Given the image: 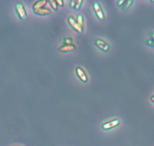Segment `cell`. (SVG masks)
Returning a JSON list of instances; mask_svg holds the SVG:
<instances>
[{
  "mask_svg": "<svg viewBox=\"0 0 154 146\" xmlns=\"http://www.w3.org/2000/svg\"><path fill=\"white\" fill-rule=\"evenodd\" d=\"M15 9L18 14V16L22 20H25L27 19V14L22 2H17L15 4Z\"/></svg>",
  "mask_w": 154,
  "mask_h": 146,
  "instance_id": "6da1fadb",
  "label": "cell"
},
{
  "mask_svg": "<svg viewBox=\"0 0 154 146\" xmlns=\"http://www.w3.org/2000/svg\"><path fill=\"white\" fill-rule=\"evenodd\" d=\"M67 21L69 24L70 25V26L77 32L79 34H82L83 32V28L81 27L78 23H77L76 20L75 19V18L72 16H69L67 18Z\"/></svg>",
  "mask_w": 154,
  "mask_h": 146,
  "instance_id": "7a4b0ae2",
  "label": "cell"
},
{
  "mask_svg": "<svg viewBox=\"0 0 154 146\" xmlns=\"http://www.w3.org/2000/svg\"><path fill=\"white\" fill-rule=\"evenodd\" d=\"M94 44L98 48L103 52H108L111 47L110 45L108 43L100 38L96 39L94 41Z\"/></svg>",
  "mask_w": 154,
  "mask_h": 146,
  "instance_id": "3957f363",
  "label": "cell"
},
{
  "mask_svg": "<svg viewBox=\"0 0 154 146\" xmlns=\"http://www.w3.org/2000/svg\"><path fill=\"white\" fill-rule=\"evenodd\" d=\"M93 7L94 11L97 18L100 20H103L105 19L104 13H103L102 9L100 4H99V2H97V1L94 2L93 3Z\"/></svg>",
  "mask_w": 154,
  "mask_h": 146,
  "instance_id": "277c9868",
  "label": "cell"
},
{
  "mask_svg": "<svg viewBox=\"0 0 154 146\" xmlns=\"http://www.w3.org/2000/svg\"><path fill=\"white\" fill-rule=\"evenodd\" d=\"M119 124H120V120L116 118V119H114L105 123L102 125V127L103 130H108L117 126Z\"/></svg>",
  "mask_w": 154,
  "mask_h": 146,
  "instance_id": "5b68a950",
  "label": "cell"
},
{
  "mask_svg": "<svg viewBox=\"0 0 154 146\" xmlns=\"http://www.w3.org/2000/svg\"><path fill=\"white\" fill-rule=\"evenodd\" d=\"M76 72L77 74L78 77L81 79V81L83 82H87L88 81V78L87 76L86 75V73H85V71H84V70L80 67H76Z\"/></svg>",
  "mask_w": 154,
  "mask_h": 146,
  "instance_id": "8992f818",
  "label": "cell"
},
{
  "mask_svg": "<svg viewBox=\"0 0 154 146\" xmlns=\"http://www.w3.org/2000/svg\"><path fill=\"white\" fill-rule=\"evenodd\" d=\"M76 46L73 44H63L58 47V50L61 52H69L75 50Z\"/></svg>",
  "mask_w": 154,
  "mask_h": 146,
  "instance_id": "52a82bcc",
  "label": "cell"
},
{
  "mask_svg": "<svg viewBox=\"0 0 154 146\" xmlns=\"http://www.w3.org/2000/svg\"><path fill=\"white\" fill-rule=\"evenodd\" d=\"M33 12L37 15L47 16L51 13V10L49 8L43 7V8H39L37 10H33Z\"/></svg>",
  "mask_w": 154,
  "mask_h": 146,
  "instance_id": "ba28073f",
  "label": "cell"
},
{
  "mask_svg": "<svg viewBox=\"0 0 154 146\" xmlns=\"http://www.w3.org/2000/svg\"><path fill=\"white\" fill-rule=\"evenodd\" d=\"M48 1L46 0H43V1H36L33 5H32V9L33 10H37L41 8L44 7V6L47 3Z\"/></svg>",
  "mask_w": 154,
  "mask_h": 146,
  "instance_id": "9c48e42d",
  "label": "cell"
},
{
  "mask_svg": "<svg viewBox=\"0 0 154 146\" xmlns=\"http://www.w3.org/2000/svg\"><path fill=\"white\" fill-rule=\"evenodd\" d=\"M76 22L77 23H78V25L82 27V28H84V18H83V16L82 14L81 13H79L78 15H77V18H76Z\"/></svg>",
  "mask_w": 154,
  "mask_h": 146,
  "instance_id": "30bf717a",
  "label": "cell"
},
{
  "mask_svg": "<svg viewBox=\"0 0 154 146\" xmlns=\"http://www.w3.org/2000/svg\"><path fill=\"white\" fill-rule=\"evenodd\" d=\"M134 2V1L132 0H128V1H125V2L124 3V4L123 5V8H122V11H126V10H128L132 4V3Z\"/></svg>",
  "mask_w": 154,
  "mask_h": 146,
  "instance_id": "8fae6325",
  "label": "cell"
},
{
  "mask_svg": "<svg viewBox=\"0 0 154 146\" xmlns=\"http://www.w3.org/2000/svg\"><path fill=\"white\" fill-rule=\"evenodd\" d=\"M49 2L51 7L54 10H58V5H57V2H56L55 0H49Z\"/></svg>",
  "mask_w": 154,
  "mask_h": 146,
  "instance_id": "7c38bea8",
  "label": "cell"
},
{
  "mask_svg": "<svg viewBox=\"0 0 154 146\" xmlns=\"http://www.w3.org/2000/svg\"><path fill=\"white\" fill-rule=\"evenodd\" d=\"M63 41H64V44H72L73 40L71 37H65L63 38Z\"/></svg>",
  "mask_w": 154,
  "mask_h": 146,
  "instance_id": "4fadbf2b",
  "label": "cell"
},
{
  "mask_svg": "<svg viewBox=\"0 0 154 146\" xmlns=\"http://www.w3.org/2000/svg\"><path fill=\"white\" fill-rule=\"evenodd\" d=\"M82 2H83V1H82V0H77L76 1V4H75V9L76 10H78L80 9Z\"/></svg>",
  "mask_w": 154,
  "mask_h": 146,
  "instance_id": "5bb4252c",
  "label": "cell"
},
{
  "mask_svg": "<svg viewBox=\"0 0 154 146\" xmlns=\"http://www.w3.org/2000/svg\"><path fill=\"white\" fill-rule=\"evenodd\" d=\"M146 44L150 46L154 47V40L149 38L146 40Z\"/></svg>",
  "mask_w": 154,
  "mask_h": 146,
  "instance_id": "9a60e30c",
  "label": "cell"
},
{
  "mask_svg": "<svg viewBox=\"0 0 154 146\" xmlns=\"http://www.w3.org/2000/svg\"><path fill=\"white\" fill-rule=\"evenodd\" d=\"M76 2V0H72V1H70V4H69V7H70V8H75V6Z\"/></svg>",
  "mask_w": 154,
  "mask_h": 146,
  "instance_id": "2e32d148",
  "label": "cell"
},
{
  "mask_svg": "<svg viewBox=\"0 0 154 146\" xmlns=\"http://www.w3.org/2000/svg\"><path fill=\"white\" fill-rule=\"evenodd\" d=\"M56 2H57V5L58 6H60L61 7H63V5H64V1L63 0H57Z\"/></svg>",
  "mask_w": 154,
  "mask_h": 146,
  "instance_id": "e0dca14e",
  "label": "cell"
},
{
  "mask_svg": "<svg viewBox=\"0 0 154 146\" xmlns=\"http://www.w3.org/2000/svg\"><path fill=\"white\" fill-rule=\"evenodd\" d=\"M125 2V0H119L117 2V5L118 7H120V6L123 5Z\"/></svg>",
  "mask_w": 154,
  "mask_h": 146,
  "instance_id": "ac0fdd59",
  "label": "cell"
},
{
  "mask_svg": "<svg viewBox=\"0 0 154 146\" xmlns=\"http://www.w3.org/2000/svg\"><path fill=\"white\" fill-rule=\"evenodd\" d=\"M149 35L150 37V39L154 40V31H150L149 33Z\"/></svg>",
  "mask_w": 154,
  "mask_h": 146,
  "instance_id": "d6986e66",
  "label": "cell"
},
{
  "mask_svg": "<svg viewBox=\"0 0 154 146\" xmlns=\"http://www.w3.org/2000/svg\"><path fill=\"white\" fill-rule=\"evenodd\" d=\"M150 100H151L153 103H154V96H151V97H150Z\"/></svg>",
  "mask_w": 154,
  "mask_h": 146,
  "instance_id": "ffe728a7",
  "label": "cell"
},
{
  "mask_svg": "<svg viewBox=\"0 0 154 146\" xmlns=\"http://www.w3.org/2000/svg\"><path fill=\"white\" fill-rule=\"evenodd\" d=\"M150 2H154V1H150Z\"/></svg>",
  "mask_w": 154,
  "mask_h": 146,
  "instance_id": "44dd1931",
  "label": "cell"
}]
</instances>
